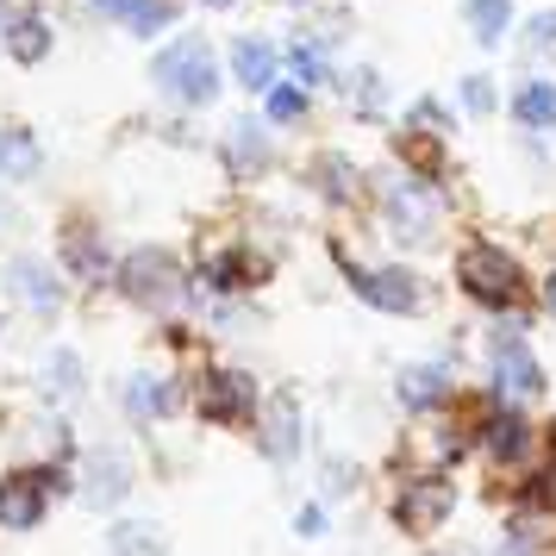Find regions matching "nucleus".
<instances>
[{
  "mask_svg": "<svg viewBox=\"0 0 556 556\" xmlns=\"http://www.w3.org/2000/svg\"><path fill=\"white\" fill-rule=\"evenodd\" d=\"M151 81L176 106H188V113H206V106L219 101V88H226L219 63L206 51V38H176V45H163L156 63H151Z\"/></svg>",
  "mask_w": 556,
  "mask_h": 556,
  "instance_id": "nucleus-5",
  "label": "nucleus"
},
{
  "mask_svg": "<svg viewBox=\"0 0 556 556\" xmlns=\"http://www.w3.org/2000/svg\"><path fill=\"white\" fill-rule=\"evenodd\" d=\"M451 106L438 101V94H419V101L406 106V131H438V138H451Z\"/></svg>",
  "mask_w": 556,
  "mask_h": 556,
  "instance_id": "nucleus-30",
  "label": "nucleus"
},
{
  "mask_svg": "<svg viewBox=\"0 0 556 556\" xmlns=\"http://www.w3.org/2000/svg\"><path fill=\"white\" fill-rule=\"evenodd\" d=\"M256 451L269 456L276 469H288L294 456H301V444H306V419H301V401L294 394H276V401H263L256 406Z\"/></svg>",
  "mask_w": 556,
  "mask_h": 556,
  "instance_id": "nucleus-12",
  "label": "nucleus"
},
{
  "mask_svg": "<svg viewBox=\"0 0 556 556\" xmlns=\"http://www.w3.org/2000/svg\"><path fill=\"white\" fill-rule=\"evenodd\" d=\"M456 101H463V113H469V119H488V113L501 106V88H494V76H488V70H469V76L456 81Z\"/></svg>",
  "mask_w": 556,
  "mask_h": 556,
  "instance_id": "nucleus-29",
  "label": "nucleus"
},
{
  "mask_svg": "<svg viewBox=\"0 0 556 556\" xmlns=\"http://www.w3.org/2000/svg\"><path fill=\"white\" fill-rule=\"evenodd\" d=\"M381 226L394 244H426L444 226V181H426L413 169L381 176Z\"/></svg>",
  "mask_w": 556,
  "mask_h": 556,
  "instance_id": "nucleus-3",
  "label": "nucleus"
},
{
  "mask_svg": "<svg viewBox=\"0 0 556 556\" xmlns=\"http://www.w3.org/2000/svg\"><path fill=\"white\" fill-rule=\"evenodd\" d=\"M45 394H63V401H76L81 388H88V376H81V356L76 351H51L45 356Z\"/></svg>",
  "mask_w": 556,
  "mask_h": 556,
  "instance_id": "nucleus-28",
  "label": "nucleus"
},
{
  "mask_svg": "<svg viewBox=\"0 0 556 556\" xmlns=\"http://www.w3.org/2000/svg\"><path fill=\"white\" fill-rule=\"evenodd\" d=\"M131 481H138V469H131V456L119 451V444H94V451L81 456V476H76V494L88 513H119L131 494Z\"/></svg>",
  "mask_w": 556,
  "mask_h": 556,
  "instance_id": "nucleus-9",
  "label": "nucleus"
},
{
  "mask_svg": "<svg viewBox=\"0 0 556 556\" xmlns=\"http://www.w3.org/2000/svg\"><path fill=\"white\" fill-rule=\"evenodd\" d=\"M51 469H7L0 476V531H38L45 526V513H51Z\"/></svg>",
  "mask_w": 556,
  "mask_h": 556,
  "instance_id": "nucleus-10",
  "label": "nucleus"
},
{
  "mask_svg": "<svg viewBox=\"0 0 556 556\" xmlns=\"http://www.w3.org/2000/svg\"><path fill=\"white\" fill-rule=\"evenodd\" d=\"M306 113H313V88H306V81H276V88L263 94V119H269L276 131L301 126Z\"/></svg>",
  "mask_w": 556,
  "mask_h": 556,
  "instance_id": "nucleus-25",
  "label": "nucleus"
},
{
  "mask_svg": "<svg viewBox=\"0 0 556 556\" xmlns=\"http://www.w3.org/2000/svg\"><path fill=\"white\" fill-rule=\"evenodd\" d=\"M544 313H551V319H556V269H551V276H544Z\"/></svg>",
  "mask_w": 556,
  "mask_h": 556,
  "instance_id": "nucleus-34",
  "label": "nucleus"
},
{
  "mask_svg": "<svg viewBox=\"0 0 556 556\" xmlns=\"http://www.w3.org/2000/svg\"><path fill=\"white\" fill-rule=\"evenodd\" d=\"M506 113H513L519 131H556V81L551 76H526L519 88H513Z\"/></svg>",
  "mask_w": 556,
  "mask_h": 556,
  "instance_id": "nucleus-19",
  "label": "nucleus"
},
{
  "mask_svg": "<svg viewBox=\"0 0 556 556\" xmlns=\"http://www.w3.org/2000/svg\"><path fill=\"white\" fill-rule=\"evenodd\" d=\"M119 413H126L131 426H163V419H176L181 381L163 376V369H131V376L119 381Z\"/></svg>",
  "mask_w": 556,
  "mask_h": 556,
  "instance_id": "nucleus-11",
  "label": "nucleus"
},
{
  "mask_svg": "<svg viewBox=\"0 0 556 556\" xmlns=\"http://www.w3.org/2000/svg\"><path fill=\"white\" fill-rule=\"evenodd\" d=\"M294 531H301V538H326V531H331V513H326V501H306L301 513H294Z\"/></svg>",
  "mask_w": 556,
  "mask_h": 556,
  "instance_id": "nucleus-33",
  "label": "nucleus"
},
{
  "mask_svg": "<svg viewBox=\"0 0 556 556\" xmlns=\"http://www.w3.org/2000/svg\"><path fill=\"white\" fill-rule=\"evenodd\" d=\"M488 394H506L519 406H538L551 394V376H544L538 351L526 344L519 313H494V326H488Z\"/></svg>",
  "mask_w": 556,
  "mask_h": 556,
  "instance_id": "nucleus-2",
  "label": "nucleus"
},
{
  "mask_svg": "<svg viewBox=\"0 0 556 556\" xmlns=\"http://www.w3.org/2000/svg\"><path fill=\"white\" fill-rule=\"evenodd\" d=\"M231 81L244 88V94H269L281 81V51L263 38V31H244V38H231Z\"/></svg>",
  "mask_w": 556,
  "mask_h": 556,
  "instance_id": "nucleus-17",
  "label": "nucleus"
},
{
  "mask_svg": "<svg viewBox=\"0 0 556 556\" xmlns=\"http://www.w3.org/2000/svg\"><path fill=\"white\" fill-rule=\"evenodd\" d=\"M356 481H363V469H356L351 456H331L326 469H319V488L326 494H356Z\"/></svg>",
  "mask_w": 556,
  "mask_h": 556,
  "instance_id": "nucleus-31",
  "label": "nucleus"
},
{
  "mask_svg": "<svg viewBox=\"0 0 556 556\" xmlns=\"http://www.w3.org/2000/svg\"><path fill=\"white\" fill-rule=\"evenodd\" d=\"M288 7H306V0H288Z\"/></svg>",
  "mask_w": 556,
  "mask_h": 556,
  "instance_id": "nucleus-37",
  "label": "nucleus"
},
{
  "mask_svg": "<svg viewBox=\"0 0 556 556\" xmlns=\"http://www.w3.org/2000/svg\"><path fill=\"white\" fill-rule=\"evenodd\" d=\"M106 551H113V556H169V538H163L156 519L126 513V519H113V526H106Z\"/></svg>",
  "mask_w": 556,
  "mask_h": 556,
  "instance_id": "nucleus-20",
  "label": "nucleus"
},
{
  "mask_svg": "<svg viewBox=\"0 0 556 556\" xmlns=\"http://www.w3.org/2000/svg\"><path fill=\"white\" fill-rule=\"evenodd\" d=\"M513 0H463V26L476 38L481 51H501L506 38H513Z\"/></svg>",
  "mask_w": 556,
  "mask_h": 556,
  "instance_id": "nucleus-22",
  "label": "nucleus"
},
{
  "mask_svg": "<svg viewBox=\"0 0 556 556\" xmlns=\"http://www.w3.org/2000/svg\"><path fill=\"white\" fill-rule=\"evenodd\" d=\"M45 169V144L31 126H0V181H31Z\"/></svg>",
  "mask_w": 556,
  "mask_h": 556,
  "instance_id": "nucleus-21",
  "label": "nucleus"
},
{
  "mask_svg": "<svg viewBox=\"0 0 556 556\" xmlns=\"http://www.w3.org/2000/svg\"><path fill=\"white\" fill-rule=\"evenodd\" d=\"M281 63H288V70H294V81H306L313 94H319V88H338V63H331L326 38H294V45L281 51Z\"/></svg>",
  "mask_w": 556,
  "mask_h": 556,
  "instance_id": "nucleus-23",
  "label": "nucleus"
},
{
  "mask_svg": "<svg viewBox=\"0 0 556 556\" xmlns=\"http://www.w3.org/2000/svg\"><path fill=\"white\" fill-rule=\"evenodd\" d=\"M451 356H426V363H406L401 376H394V401H401V413H413V419H431V413H444V401H451Z\"/></svg>",
  "mask_w": 556,
  "mask_h": 556,
  "instance_id": "nucleus-13",
  "label": "nucleus"
},
{
  "mask_svg": "<svg viewBox=\"0 0 556 556\" xmlns=\"http://www.w3.org/2000/svg\"><path fill=\"white\" fill-rule=\"evenodd\" d=\"M7 288H13V294H20V306H26V313H38V319L63 313V301H70L63 276H56L51 263H38V256H13V263H7Z\"/></svg>",
  "mask_w": 556,
  "mask_h": 556,
  "instance_id": "nucleus-15",
  "label": "nucleus"
},
{
  "mask_svg": "<svg viewBox=\"0 0 556 556\" xmlns=\"http://www.w3.org/2000/svg\"><path fill=\"white\" fill-rule=\"evenodd\" d=\"M181 20V0H119V31L131 38H163Z\"/></svg>",
  "mask_w": 556,
  "mask_h": 556,
  "instance_id": "nucleus-24",
  "label": "nucleus"
},
{
  "mask_svg": "<svg viewBox=\"0 0 556 556\" xmlns=\"http://www.w3.org/2000/svg\"><path fill=\"white\" fill-rule=\"evenodd\" d=\"M526 51H531V56L556 51V7H551V13H531V20H526Z\"/></svg>",
  "mask_w": 556,
  "mask_h": 556,
  "instance_id": "nucleus-32",
  "label": "nucleus"
},
{
  "mask_svg": "<svg viewBox=\"0 0 556 556\" xmlns=\"http://www.w3.org/2000/svg\"><path fill=\"white\" fill-rule=\"evenodd\" d=\"M0 326H7V319H0Z\"/></svg>",
  "mask_w": 556,
  "mask_h": 556,
  "instance_id": "nucleus-38",
  "label": "nucleus"
},
{
  "mask_svg": "<svg viewBox=\"0 0 556 556\" xmlns=\"http://www.w3.org/2000/svg\"><path fill=\"white\" fill-rule=\"evenodd\" d=\"M256 406H263V394L244 363H206L194 381V413L206 426H244V419H256Z\"/></svg>",
  "mask_w": 556,
  "mask_h": 556,
  "instance_id": "nucleus-7",
  "label": "nucleus"
},
{
  "mask_svg": "<svg viewBox=\"0 0 556 556\" xmlns=\"http://www.w3.org/2000/svg\"><path fill=\"white\" fill-rule=\"evenodd\" d=\"M51 45H56V31L38 7H13L0 20V51H7V63H20V70H38L51 56Z\"/></svg>",
  "mask_w": 556,
  "mask_h": 556,
  "instance_id": "nucleus-16",
  "label": "nucleus"
},
{
  "mask_svg": "<svg viewBox=\"0 0 556 556\" xmlns=\"http://www.w3.org/2000/svg\"><path fill=\"white\" fill-rule=\"evenodd\" d=\"M338 94L363 113V119H381L388 106H381V70L376 63H356V70H338Z\"/></svg>",
  "mask_w": 556,
  "mask_h": 556,
  "instance_id": "nucleus-26",
  "label": "nucleus"
},
{
  "mask_svg": "<svg viewBox=\"0 0 556 556\" xmlns=\"http://www.w3.org/2000/svg\"><path fill=\"white\" fill-rule=\"evenodd\" d=\"M313 188H319V201H326V206L356 201V169H351V156H338V151L313 156Z\"/></svg>",
  "mask_w": 556,
  "mask_h": 556,
  "instance_id": "nucleus-27",
  "label": "nucleus"
},
{
  "mask_svg": "<svg viewBox=\"0 0 556 556\" xmlns=\"http://www.w3.org/2000/svg\"><path fill=\"white\" fill-rule=\"evenodd\" d=\"M338 276H344V288H351L369 313H381V319H419V313H426V281L413 276L406 263H363V256L338 251Z\"/></svg>",
  "mask_w": 556,
  "mask_h": 556,
  "instance_id": "nucleus-4",
  "label": "nucleus"
},
{
  "mask_svg": "<svg viewBox=\"0 0 556 556\" xmlns=\"http://www.w3.org/2000/svg\"><path fill=\"white\" fill-rule=\"evenodd\" d=\"M113 281H119V294H126L131 306L163 313V306H176V294L188 288V263H181L176 251H163V244H144V251L119 256Z\"/></svg>",
  "mask_w": 556,
  "mask_h": 556,
  "instance_id": "nucleus-6",
  "label": "nucleus"
},
{
  "mask_svg": "<svg viewBox=\"0 0 556 556\" xmlns=\"http://www.w3.org/2000/svg\"><path fill=\"white\" fill-rule=\"evenodd\" d=\"M456 288H463L488 319H494V313H519V306L531 301L526 263L513 251H501V244H488V238H476V244L456 251Z\"/></svg>",
  "mask_w": 556,
  "mask_h": 556,
  "instance_id": "nucleus-1",
  "label": "nucleus"
},
{
  "mask_svg": "<svg viewBox=\"0 0 556 556\" xmlns=\"http://www.w3.org/2000/svg\"><path fill=\"white\" fill-rule=\"evenodd\" d=\"M194 7H213V13H226L231 0H194Z\"/></svg>",
  "mask_w": 556,
  "mask_h": 556,
  "instance_id": "nucleus-35",
  "label": "nucleus"
},
{
  "mask_svg": "<svg viewBox=\"0 0 556 556\" xmlns=\"http://www.w3.org/2000/svg\"><path fill=\"white\" fill-rule=\"evenodd\" d=\"M426 556H451V551H426Z\"/></svg>",
  "mask_w": 556,
  "mask_h": 556,
  "instance_id": "nucleus-36",
  "label": "nucleus"
},
{
  "mask_svg": "<svg viewBox=\"0 0 556 556\" xmlns=\"http://www.w3.org/2000/svg\"><path fill=\"white\" fill-rule=\"evenodd\" d=\"M269 119H256V113H238L226 131V163L231 176H263L269 163H276V138H269Z\"/></svg>",
  "mask_w": 556,
  "mask_h": 556,
  "instance_id": "nucleus-18",
  "label": "nucleus"
},
{
  "mask_svg": "<svg viewBox=\"0 0 556 556\" xmlns=\"http://www.w3.org/2000/svg\"><path fill=\"white\" fill-rule=\"evenodd\" d=\"M56 263H63L76 281H88V288H94V281H113V269H119L113 251L101 244V231L88 226V219H70V226H63V238H56Z\"/></svg>",
  "mask_w": 556,
  "mask_h": 556,
  "instance_id": "nucleus-14",
  "label": "nucleus"
},
{
  "mask_svg": "<svg viewBox=\"0 0 556 556\" xmlns=\"http://www.w3.org/2000/svg\"><path fill=\"white\" fill-rule=\"evenodd\" d=\"M451 513H456V488H451V476H444V469L413 476L401 494H394V506H388L394 531H406V538H426V531H438Z\"/></svg>",
  "mask_w": 556,
  "mask_h": 556,
  "instance_id": "nucleus-8",
  "label": "nucleus"
}]
</instances>
